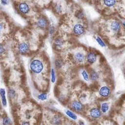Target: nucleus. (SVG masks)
I'll return each instance as SVG.
<instances>
[{
	"instance_id": "nucleus-1",
	"label": "nucleus",
	"mask_w": 125,
	"mask_h": 125,
	"mask_svg": "<svg viewBox=\"0 0 125 125\" xmlns=\"http://www.w3.org/2000/svg\"><path fill=\"white\" fill-rule=\"evenodd\" d=\"M37 109L34 105L30 103L22 105L19 110V122L25 121L34 125L37 119Z\"/></svg>"
},
{
	"instance_id": "nucleus-2",
	"label": "nucleus",
	"mask_w": 125,
	"mask_h": 125,
	"mask_svg": "<svg viewBox=\"0 0 125 125\" xmlns=\"http://www.w3.org/2000/svg\"><path fill=\"white\" fill-rule=\"evenodd\" d=\"M30 69L32 73L36 77L43 74L45 72V64L43 60L39 58L32 59L30 63Z\"/></svg>"
},
{
	"instance_id": "nucleus-3",
	"label": "nucleus",
	"mask_w": 125,
	"mask_h": 125,
	"mask_svg": "<svg viewBox=\"0 0 125 125\" xmlns=\"http://www.w3.org/2000/svg\"><path fill=\"white\" fill-rule=\"evenodd\" d=\"M107 30L113 35H118L121 33L122 26L121 23L118 20H111L107 24Z\"/></svg>"
},
{
	"instance_id": "nucleus-4",
	"label": "nucleus",
	"mask_w": 125,
	"mask_h": 125,
	"mask_svg": "<svg viewBox=\"0 0 125 125\" xmlns=\"http://www.w3.org/2000/svg\"><path fill=\"white\" fill-rule=\"evenodd\" d=\"M9 26L6 21L0 19V43L5 40L8 33Z\"/></svg>"
},
{
	"instance_id": "nucleus-5",
	"label": "nucleus",
	"mask_w": 125,
	"mask_h": 125,
	"mask_svg": "<svg viewBox=\"0 0 125 125\" xmlns=\"http://www.w3.org/2000/svg\"><path fill=\"white\" fill-rule=\"evenodd\" d=\"M31 5L27 1H21L18 5V9L19 11L23 15L27 16L31 12Z\"/></svg>"
},
{
	"instance_id": "nucleus-6",
	"label": "nucleus",
	"mask_w": 125,
	"mask_h": 125,
	"mask_svg": "<svg viewBox=\"0 0 125 125\" xmlns=\"http://www.w3.org/2000/svg\"><path fill=\"white\" fill-rule=\"evenodd\" d=\"M17 48L18 52L22 55L27 54L30 50L29 43L26 41H21L18 43Z\"/></svg>"
},
{
	"instance_id": "nucleus-7",
	"label": "nucleus",
	"mask_w": 125,
	"mask_h": 125,
	"mask_svg": "<svg viewBox=\"0 0 125 125\" xmlns=\"http://www.w3.org/2000/svg\"><path fill=\"white\" fill-rule=\"evenodd\" d=\"M62 122V118L59 114H54L49 119V123L50 125H61Z\"/></svg>"
},
{
	"instance_id": "nucleus-8",
	"label": "nucleus",
	"mask_w": 125,
	"mask_h": 125,
	"mask_svg": "<svg viewBox=\"0 0 125 125\" xmlns=\"http://www.w3.org/2000/svg\"><path fill=\"white\" fill-rule=\"evenodd\" d=\"M36 24L38 28L43 29L46 28L47 27L48 25V22L47 20L44 17H40L37 20Z\"/></svg>"
},
{
	"instance_id": "nucleus-9",
	"label": "nucleus",
	"mask_w": 125,
	"mask_h": 125,
	"mask_svg": "<svg viewBox=\"0 0 125 125\" xmlns=\"http://www.w3.org/2000/svg\"><path fill=\"white\" fill-rule=\"evenodd\" d=\"M73 31L75 35L80 36L83 35L85 31V29L84 26L82 24L78 23L74 25V26L73 27Z\"/></svg>"
},
{
	"instance_id": "nucleus-10",
	"label": "nucleus",
	"mask_w": 125,
	"mask_h": 125,
	"mask_svg": "<svg viewBox=\"0 0 125 125\" xmlns=\"http://www.w3.org/2000/svg\"><path fill=\"white\" fill-rule=\"evenodd\" d=\"M89 115L93 119H98L101 116L102 112L98 108L94 107L90 110Z\"/></svg>"
},
{
	"instance_id": "nucleus-11",
	"label": "nucleus",
	"mask_w": 125,
	"mask_h": 125,
	"mask_svg": "<svg viewBox=\"0 0 125 125\" xmlns=\"http://www.w3.org/2000/svg\"><path fill=\"white\" fill-rule=\"evenodd\" d=\"M75 61L78 63H82L85 60V56L84 54L82 52H77L74 56Z\"/></svg>"
},
{
	"instance_id": "nucleus-12",
	"label": "nucleus",
	"mask_w": 125,
	"mask_h": 125,
	"mask_svg": "<svg viewBox=\"0 0 125 125\" xmlns=\"http://www.w3.org/2000/svg\"><path fill=\"white\" fill-rule=\"evenodd\" d=\"M72 108L75 111L80 112L83 109V105L79 101H74L71 104Z\"/></svg>"
},
{
	"instance_id": "nucleus-13",
	"label": "nucleus",
	"mask_w": 125,
	"mask_h": 125,
	"mask_svg": "<svg viewBox=\"0 0 125 125\" xmlns=\"http://www.w3.org/2000/svg\"><path fill=\"white\" fill-rule=\"evenodd\" d=\"M97 59L96 54L93 52H89L86 56V60L87 62L90 64L94 63Z\"/></svg>"
},
{
	"instance_id": "nucleus-14",
	"label": "nucleus",
	"mask_w": 125,
	"mask_h": 125,
	"mask_svg": "<svg viewBox=\"0 0 125 125\" xmlns=\"http://www.w3.org/2000/svg\"><path fill=\"white\" fill-rule=\"evenodd\" d=\"M110 89L106 86H102L99 90V94L103 97H107L110 94Z\"/></svg>"
},
{
	"instance_id": "nucleus-15",
	"label": "nucleus",
	"mask_w": 125,
	"mask_h": 125,
	"mask_svg": "<svg viewBox=\"0 0 125 125\" xmlns=\"http://www.w3.org/2000/svg\"><path fill=\"white\" fill-rule=\"evenodd\" d=\"M12 121L11 119L7 117L4 116L2 118L1 124L2 125H12Z\"/></svg>"
},
{
	"instance_id": "nucleus-16",
	"label": "nucleus",
	"mask_w": 125,
	"mask_h": 125,
	"mask_svg": "<svg viewBox=\"0 0 125 125\" xmlns=\"http://www.w3.org/2000/svg\"><path fill=\"white\" fill-rule=\"evenodd\" d=\"M63 43V41L60 37H57L54 40V44L57 48H61L62 47Z\"/></svg>"
},
{
	"instance_id": "nucleus-17",
	"label": "nucleus",
	"mask_w": 125,
	"mask_h": 125,
	"mask_svg": "<svg viewBox=\"0 0 125 125\" xmlns=\"http://www.w3.org/2000/svg\"><path fill=\"white\" fill-rule=\"evenodd\" d=\"M0 95L2 99V103L4 106H5L6 105V100L5 98V91L3 89H0Z\"/></svg>"
},
{
	"instance_id": "nucleus-18",
	"label": "nucleus",
	"mask_w": 125,
	"mask_h": 125,
	"mask_svg": "<svg viewBox=\"0 0 125 125\" xmlns=\"http://www.w3.org/2000/svg\"><path fill=\"white\" fill-rule=\"evenodd\" d=\"M104 5L107 7H112L115 5L117 2L115 0H104L102 1Z\"/></svg>"
},
{
	"instance_id": "nucleus-19",
	"label": "nucleus",
	"mask_w": 125,
	"mask_h": 125,
	"mask_svg": "<svg viewBox=\"0 0 125 125\" xmlns=\"http://www.w3.org/2000/svg\"><path fill=\"white\" fill-rule=\"evenodd\" d=\"M90 78L92 80L96 81V80H97L99 78V74L95 71L92 70L90 72Z\"/></svg>"
},
{
	"instance_id": "nucleus-20",
	"label": "nucleus",
	"mask_w": 125,
	"mask_h": 125,
	"mask_svg": "<svg viewBox=\"0 0 125 125\" xmlns=\"http://www.w3.org/2000/svg\"><path fill=\"white\" fill-rule=\"evenodd\" d=\"M109 109V106L107 103H104L101 105V111L103 113H106Z\"/></svg>"
},
{
	"instance_id": "nucleus-21",
	"label": "nucleus",
	"mask_w": 125,
	"mask_h": 125,
	"mask_svg": "<svg viewBox=\"0 0 125 125\" xmlns=\"http://www.w3.org/2000/svg\"><path fill=\"white\" fill-rule=\"evenodd\" d=\"M66 114H67V115H68L70 118H71V119H73V120H76L77 119V116L72 112H71L70 110H66Z\"/></svg>"
},
{
	"instance_id": "nucleus-22",
	"label": "nucleus",
	"mask_w": 125,
	"mask_h": 125,
	"mask_svg": "<svg viewBox=\"0 0 125 125\" xmlns=\"http://www.w3.org/2000/svg\"><path fill=\"white\" fill-rule=\"evenodd\" d=\"M8 96L10 99H14L16 96V92L14 89H10L8 91Z\"/></svg>"
},
{
	"instance_id": "nucleus-23",
	"label": "nucleus",
	"mask_w": 125,
	"mask_h": 125,
	"mask_svg": "<svg viewBox=\"0 0 125 125\" xmlns=\"http://www.w3.org/2000/svg\"><path fill=\"white\" fill-rule=\"evenodd\" d=\"M55 66H56V67L57 68H61L62 66L63 63H62V62L61 60L57 59V60H56L55 61Z\"/></svg>"
},
{
	"instance_id": "nucleus-24",
	"label": "nucleus",
	"mask_w": 125,
	"mask_h": 125,
	"mask_svg": "<svg viewBox=\"0 0 125 125\" xmlns=\"http://www.w3.org/2000/svg\"><path fill=\"white\" fill-rule=\"evenodd\" d=\"M82 75L83 76V78L84 79V80L86 81H88L89 80V76H88V75L87 73V72L83 70L82 72Z\"/></svg>"
},
{
	"instance_id": "nucleus-25",
	"label": "nucleus",
	"mask_w": 125,
	"mask_h": 125,
	"mask_svg": "<svg viewBox=\"0 0 125 125\" xmlns=\"http://www.w3.org/2000/svg\"><path fill=\"white\" fill-rule=\"evenodd\" d=\"M76 17L79 19H82L84 17V14L81 11H79V12H78V13L76 14Z\"/></svg>"
},
{
	"instance_id": "nucleus-26",
	"label": "nucleus",
	"mask_w": 125,
	"mask_h": 125,
	"mask_svg": "<svg viewBox=\"0 0 125 125\" xmlns=\"http://www.w3.org/2000/svg\"><path fill=\"white\" fill-rule=\"evenodd\" d=\"M38 98L41 100H44L47 98V95L46 93H42L38 96Z\"/></svg>"
},
{
	"instance_id": "nucleus-27",
	"label": "nucleus",
	"mask_w": 125,
	"mask_h": 125,
	"mask_svg": "<svg viewBox=\"0 0 125 125\" xmlns=\"http://www.w3.org/2000/svg\"><path fill=\"white\" fill-rule=\"evenodd\" d=\"M96 40H97V41L99 43V44L101 46H103V47L105 46V45L104 43L103 42V40H102L100 37H98L97 38V39H96Z\"/></svg>"
},
{
	"instance_id": "nucleus-28",
	"label": "nucleus",
	"mask_w": 125,
	"mask_h": 125,
	"mask_svg": "<svg viewBox=\"0 0 125 125\" xmlns=\"http://www.w3.org/2000/svg\"><path fill=\"white\" fill-rule=\"evenodd\" d=\"M55 10H56V11L58 13H60L62 12V6L60 5V4H58V5H56L55 7Z\"/></svg>"
},
{
	"instance_id": "nucleus-29",
	"label": "nucleus",
	"mask_w": 125,
	"mask_h": 125,
	"mask_svg": "<svg viewBox=\"0 0 125 125\" xmlns=\"http://www.w3.org/2000/svg\"><path fill=\"white\" fill-rule=\"evenodd\" d=\"M5 52V49L4 47L1 43H0V55H3Z\"/></svg>"
},
{
	"instance_id": "nucleus-30",
	"label": "nucleus",
	"mask_w": 125,
	"mask_h": 125,
	"mask_svg": "<svg viewBox=\"0 0 125 125\" xmlns=\"http://www.w3.org/2000/svg\"><path fill=\"white\" fill-rule=\"evenodd\" d=\"M51 76H52V82L54 83L55 81V72L54 71V69H52L51 71Z\"/></svg>"
},
{
	"instance_id": "nucleus-31",
	"label": "nucleus",
	"mask_w": 125,
	"mask_h": 125,
	"mask_svg": "<svg viewBox=\"0 0 125 125\" xmlns=\"http://www.w3.org/2000/svg\"><path fill=\"white\" fill-rule=\"evenodd\" d=\"M19 124V125H32L30 123L27 122H25V121L21 122Z\"/></svg>"
},
{
	"instance_id": "nucleus-32",
	"label": "nucleus",
	"mask_w": 125,
	"mask_h": 125,
	"mask_svg": "<svg viewBox=\"0 0 125 125\" xmlns=\"http://www.w3.org/2000/svg\"><path fill=\"white\" fill-rule=\"evenodd\" d=\"M79 125H84V123L83 121H79Z\"/></svg>"
},
{
	"instance_id": "nucleus-33",
	"label": "nucleus",
	"mask_w": 125,
	"mask_h": 125,
	"mask_svg": "<svg viewBox=\"0 0 125 125\" xmlns=\"http://www.w3.org/2000/svg\"><path fill=\"white\" fill-rule=\"evenodd\" d=\"M123 24L124 26V27H125V22H124V23H123Z\"/></svg>"
}]
</instances>
